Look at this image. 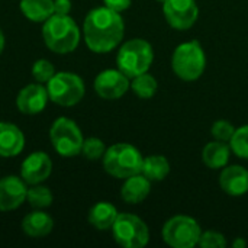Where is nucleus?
<instances>
[{
    "mask_svg": "<svg viewBox=\"0 0 248 248\" xmlns=\"http://www.w3.org/2000/svg\"><path fill=\"white\" fill-rule=\"evenodd\" d=\"M46 92L54 103L61 106H73L83 99L86 89L83 80L77 74L61 71L54 74L48 81Z\"/></svg>",
    "mask_w": 248,
    "mask_h": 248,
    "instance_id": "nucleus-8",
    "label": "nucleus"
},
{
    "mask_svg": "<svg viewBox=\"0 0 248 248\" xmlns=\"http://www.w3.org/2000/svg\"><path fill=\"white\" fill-rule=\"evenodd\" d=\"M144 157L131 144L119 142L109 147L103 155L105 170L118 179H128L134 174L141 173Z\"/></svg>",
    "mask_w": 248,
    "mask_h": 248,
    "instance_id": "nucleus-4",
    "label": "nucleus"
},
{
    "mask_svg": "<svg viewBox=\"0 0 248 248\" xmlns=\"http://www.w3.org/2000/svg\"><path fill=\"white\" fill-rule=\"evenodd\" d=\"M235 132V128L231 122L225 121V119H219L212 125L211 134L217 141H222V142H230V140L232 138Z\"/></svg>",
    "mask_w": 248,
    "mask_h": 248,
    "instance_id": "nucleus-28",
    "label": "nucleus"
},
{
    "mask_svg": "<svg viewBox=\"0 0 248 248\" xmlns=\"http://www.w3.org/2000/svg\"><path fill=\"white\" fill-rule=\"evenodd\" d=\"M52 169L51 158L45 153H33L25 158L20 167V174L25 183L28 185H39L45 179L49 177Z\"/></svg>",
    "mask_w": 248,
    "mask_h": 248,
    "instance_id": "nucleus-12",
    "label": "nucleus"
},
{
    "mask_svg": "<svg viewBox=\"0 0 248 248\" xmlns=\"http://www.w3.org/2000/svg\"><path fill=\"white\" fill-rule=\"evenodd\" d=\"M231 154V147L222 141L208 142L202 151V160L209 169H222L227 166Z\"/></svg>",
    "mask_w": 248,
    "mask_h": 248,
    "instance_id": "nucleus-20",
    "label": "nucleus"
},
{
    "mask_svg": "<svg viewBox=\"0 0 248 248\" xmlns=\"http://www.w3.org/2000/svg\"><path fill=\"white\" fill-rule=\"evenodd\" d=\"M150 190H151V182L142 173H138L125 180L121 190V196L126 203L137 205L147 199Z\"/></svg>",
    "mask_w": 248,
    "mask_h": 248,
    "instance_id": "nucleus-17",
    "label": "nucleus"
},
{
    "mask_svg": "<svg viewBox=\"0 0 248 248\" xmlns=\"http://www.w3.org/2000/svg\"><path fill=\"white\" fill-rule=\"evenodd\" d=\"M174 74L185 81H195L202 77L206 67V55L198 41L180 44L171 57Z\"/></svg>",
    "mask_w": 248,
    "mask_h": 248,
    "instance_id": "nucleus-5",
    "label": "nucleus"
},
{
    "mask_svg": "<svg viewBox=\"0 0 248 248\" xmlns=\"http://www.w3.org/2000/svg\"><path fill=\"white\" fill-rule=\"evenodd\" d=\"M131 1L132 0H103L106 7H109L115 12H119V13L126 10L131 6Z\"/></svg>",
    "mask_w": 248,
    "mask_h": 248,
    "instance_id": "nucleus-30",
    "label": "nucleus"
},
{
    "mask_svg": "<svg viewBox=\"0 0 248 248\" xmlns=\"http://www.w3.org/2000/svg\"><path fill=\"white\" fill-rule=\"evenodd\" d=\"M54 74L55 68L48 60H38L32 67V76L38 83H48Z\"/></svg>",
    "mask_w": 248,
    "mask_h": 248,
    "instance_id": "nucleus-27",
    "label": "nucleus"
},
{
    "mask_svg": "<svg viewBox=\"0 0 248 248\" xmlns=\"http://www.w3.org/2000/svg\"><path fill=\"white\" fill-rule=\"evenodd\" d=\"M112 232L115 241L125 248H142L150 241L147 224L132 214H118Z\"/></svg>",
    "mask_w": 248,
    "mask_h": 248,
    "instance_id": "nucleus-7",
    "label": "nucleus"
},
{
    "mask_svg": "<svg viewBox=\"0 0 248 248\" xmlns=\"http://www.w3.org/2000/svg\"><path fill=\"white\" fill-rule=\"evenodd\" d=\"M49 138L54 150L62 157H74L81 151L83 135L74 121L68 118H58L49 131Z\"/></svg>",
    "mask_w": 248,
    "mask_h": 248,
    "instance_id": "nucleus-9",
    "label": "nucleus"
},
{
    "mask_svg": "<svg viewBox=\"0 0 248 248\" xmlns=\"http://www.w3.org/2000/svg\"><path fill=\"white\" fill-rule=\"evenodd\" d=\"M163 12L169 25L177 31L192 28L199 16V7L195 0H164Z\"/></svg>",
    "mask_w": 248,
    "mask_h": 248,
    "instance_id": "nucleus-10",
    "label": "nucleus"
},
{
    "mask_svg": "<svg viewBox=\"0 0 248 248\" xmlns=\"http://www.w3.org/2000/svg\"><path fill=\"white\" fill-rule=\"evenodd\" d=\"M153 46L150 45V42L141 38H135L125 42L116 55L118 70H121L129 78L147 73L153 64Z\"/></svg>",
    "mask_w": 248,
    "mask_h": 248,
    "instance_id": "nucleus-3",
    "label": "nucleus"
},
{
    "mask_svg": "<svg viewBox=\"0 0 248 248\" xmlns=\"http://www.w3.org/2000/svg\"><path fill=\"white\" fill-rule=\"evenodd\" d=\"M129 87V77H126L121 70H105L94 80L96 93L108 100L121 99Z\"/></svg>",
    "mask_w": 248,
    "mask_h": 248,
    "instance_id": "nucleus-11",
    "label": "nucleus"
},
{
    "mask_svg": "<svg viewBox=\"0 0 248 248\" xmlns=\"http://www.w3.org/2000/svg\"><path fill=\"white\" fill-rule=\"evenodd\" d=\"M230 147L237 157L248 160V125L235 129L232 138L230 140Z\"/></svg>",
    "mask_w": 248,
    "mask_h": 248,
    "instance_id": "nucleus-24",
    "label": "nucleus"
},
{
    "mask_svg": "<svg viewBox=\"0 0 248 248\" xmlns=\"http://www.w3.org/2000/svg\"><path fill=\"white\" fill-rule=\"evenodd\" d=\"M141 173L150 182H161L170 173V163L164 155H148L144 158Z\"/></svg>",
    "mask_w": 248,
    "mask_h": 248,
    "instance_id": "nucleus-22",
    "label": "nucleus"
},
{
    "mask_svg": "<svg viewBox=\"0 0 248 248\" xmlns=\"http://www.w3.org/2000/svg\"><path fill=\"white\" fill-rule=\"evenodd\" d=\"M163 240L173 248H193L199 244L202 230L190 217L177 215L169 219L163 227Z\"/></svg>",
    "mask_w": 248,
    "mask_h": 248,
    "instance_id": "nucleus-6",
    "label": "nucleus"
},
{
    "mask_svg": "<svg viewBox=\"0 0 248 248\" xmlns=\"http://www.w3.org/2000/svg\"><path fill=\"white\" fill-rule=\"evenodd\" d=\"M198 246L202 248H224L227 246V240L218 231H205L202 232Z\"/></svg>",
    "mask_w": 248,
    "mask_h": 248,
    "instance_id": "nucleus-29",
    "label": "nucleus"
},
{
    "mask_svg": "<svg viewBox=\"0 0 248 248\" xmlns=\"http://www.w3.org/2000/svg\"><path fill=\"white\" fill-rule=\"evenodd\" d=\"M81 153L87 160H99L105 155L106 148L102 140L99 138H87L83 142Z\"/></svg>",
    "mask_w": 248,
    "mask_h": 248,
    "instance_id": "nucleus-26",
    "label": "nucleus"
},
{
    "mask_svg": "<svg viewBox=\"0 0 248 248\" xmlns=\"http://www.w3.org/2000/svg\"><path fill=\"white\" fill-rule=\"evenodd\" d=\"M247 246V243H246V240H243V238H238V240H235L234 243H232V247L234 248H244Z\"/></svg>",
    "mask_w": 248,
    "mask_h": 248,
    "instance_id": "nucleus-32",
    "label": "nucleus"
},
{
    "mask_svg": "<svg viewBox=\"0 0 248 248\" xmlns=\"http://www.w3.org/2000/svg\"><path fill=\"white\" fill-rule=\"evenodd\" d=\"M54 10L58 15H68L71 10L70 0H54Z\"/></svg>",
    "mask_w": 248,
    "mask_h": 248,
    "instance_id": "nucleus-31",
    "label": "nucleus"
},
{
    "mask_svg": "<svg viewBox=\"0 0 248 248\" xmlns=\"http://www.w3.org/2000/svg\"><path fill=\"white\" fill-rule=\"evenodd\" d=\"M25 147V137L22 131L7 122H0V155L15 157Z\"/></svg>",
    "mask_w": 248,
    "mask_h": 248,
    "instance_id": "nucleus-16",
    "label": "nucleus"
},
{
    "mask_svg": "<svg viewBox=\"0 0 248 248\" xmlns=\"http://www.w3.org/2000/svg\"><path fill=\"white\" fill-rule=\"evenodd\" d=\"M26 199L31 206L41 209V208H46L52 203V193L48 187L33 185V187L28 190Z\"/></svg>",
    "mask_w": 248,
    "mask_h": 248,
    "instance_id": "nucleus-25",
    "label": "nucleus"
},
{
    "mask_svg": "<svg viewBox=\"0 0 248 248\" xmlns=\"http://www.w3.org/2000/svg\"><path fill=\"white\" fill-rule=\"evenodd\" d=\"M52 225L54 222L51 217L41 211L28 214L22 221V230L25 231L26 235L33 238H41L48 235L52 230Z\"/></svg>",
    "mask_w": 248,
    "mask_h": 248,
    "instance_id": "nucleus-18",
    "label": "nucleus"
},
{
    "mask_svg": "<svg viewBox=\"0 0 248 248\" xmlns=\"http://www.w3.org/2000/svg\"><path fill=\"white\" fill-rule=\"evenodd\" d=\"M131 87H132L134 93L138 97H141V99H151L155 94V92H157L158 83H157V80L151 74L144 73V74H140V76L132 78Z\"/></svg>",
    "mask_w": 248,
    "mask_h": 248,
    "instance_id": "nucleus-23",
    "label": "nucleus"
},
{
    "mask_svg": "<svg viewBox=\"0 0 248 248\" xmlns=\"http://www.w3.org/2000/svg\"><path fill=\"white\" fill-rule=\"evenodd\" d=\"M3 48H4V36H3V32L0 31V54H1Z\"/></svg>",
    "mask_w": 248,
    "mask_h": 248,
    "instance_id": "nucleus-33",
    "label": "nucleus"
},
{
    "mask_svg": "<svg viewBox=\"0 0 248 248\" xmlns=\"http://www.w3.org/2000/svg\"><path fill=\"white\" fill-rule=\"evenodd\" d=\"M42 38L51 51L67 54L77 48L80 42V31L77 23L68 15L54 13L42 26Z\"/></svg>",
    "mask_w": 248,
    "mask_h": 248,
    "instance_id": "nucleus-2",
    "label": "nucleus"
},
{
    "mask_svg": "<svg viewBox=\"0 0 248 248\" xmlns=\"http://www.w3.org/2000/svg\"><path fill=\"white\" fill-rule=\"evenodd\" d=\"M221 189L230 196H243L248 192V170L243 166L225 167L219 177Z\"/></svg>",
    "mask_w": 248,
    "mask_h": 248,
    "instance_id": "nucleus-15",
    "label": "nucleus"
},
{
    "mask_svg": "<svg viewBox=\"0 0 248 248\" xmlns=\"http://www.w3.org/2000/svg\"><path fill=\"white\" fill-rule=\"evenodd\" d=\"M48 99H49V96H48V92L44 86L28 84L26 87H23L19 92L17 99H16V105L22 113L35 115V113H39L45 109Z\"/></svg>",
    "mask_w": 248,
    "mask_h": 248,
    "instance_id": "nucleus-14",
    "label": "nucleus"
},
{
    "mask_svg": "<svg viewBox=\"0 0 248 248\" xmlns=\"http://www.w3.org/2000/svg\"><path fill=\"white\" fill-rule=\"evenodd\" d=\"M116 218H118V211L109 202H99L89 212L90 225H93L96 230H100V231L112 230Z\"/></svg>",
    "mask_w": 248,
    "mask_h": 248,
    "instance_id": "nucleus-19",
    "label": "nucleus"
},
{
    "mask_svg": "<svg viewBox=\"0 0 248 248\" xmlns=\"http://www.w3.org/2000/svg\"><path fill=\"white\" fill-rule=\"evenodd\" d=\"M87 46L97 54L112 51L124 38L125 25L119 12L109 7H96L87 13L83 25Z\"/></svg>",
    "mask_w": 248,
    "mask_h": 248,
    "instance_id": "nucleus-1",
    "label": "nucleus"
},
{
    "mask_svg": "<svg viewBox=\"0 0 248 248\" xmlns=\"http://www.w3.org/2000/svg\"><path fill=\"white\" fill-rule=\"evenodd\" d=\"M28 189L25 180L16 176H7L0 180V211H13L26 199Z\"/></svg>",
    "mask_w": 248,
    "mask_h": 248,
    "instance_id": "nucleus-13",
    "label": "nucleus"
},
{
    "mask_svg": "<svg viewBox=\"0 0 248 248\" xmlns=\"http://www.w3.org/2000/svg\"><path fill=\"white\" fill-rule=\"evenodd\" d=\"M22 13L32 22H45L54 10V0H20Z\"/></svg>",
    "mask_w": 248,
    "mask_h": 248,
    "instance_id": "nucleus-21",
    "label": "nucleus"
}]
</instances>
